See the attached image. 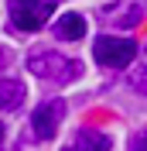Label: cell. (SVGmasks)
I'll return each mask as SVG.
<instances>
[{"mask_svg":"<svg viewBox=\"0 0 147 151\" xmlns=\"http://www.w3.org/2000/svg\"><path fill=\"white\" fill-rule=\"evenodd\" d=\"M28 69H31V76L48 79V83H58V86L75 83L82 76V62L79 58H69L62 52H51V48H34L28 55Z\"/></svg>","mask_w":147,"mask_h":151,"instance_id":"6da1fadb","label":"cell"},{"mask_svg":"<svg viewBox=\"0 0 147 151\" xmlns=\"http://www.w3.org/2000/svg\"><path fill=\"white\" fill-rule=\"evenodd\" d=\"M58 0H10L7 14H10V28L14 31H41L51 14H55Z\"/></svg>","mask_w":147,"mask_h":151,"instance_id":"7a4b0ae2","label":"cell"},{"mask_svg":"<svg viewBox=\"0 0 147 151\" xmlns=\"http://www.w3.org/2000/svg\"><path fill=\"white\" fill-rule=\"evenodd\" d=\"M92 55L106 69H123V65H130L137 58V45L130 38H123V35H99L92 41Z\"/></svg>","mask_w":147,"mask_h":151,"instance_id":"3957f363","label":"cell"},{"mask_svg":"<svg viewBox=\"0 0 147 151\" xmlns=\"http://www.w3.org/2000/svg\"><path fill=\"white\" fill-rule=\"evenodd\" d=\"M99 21L106 28H120L130 31L144 21V0H113L106 7H99Z\"/></svg>","mask_w":147,"mask_h":151,"instance_id":"277c9868","label":"cell"},{"mask_svg":"<svg viewBox=\"0 0 147 151\" xmlns=\"http://www.w3.org/2000/svg\"><path fill=\"white\" fill-rule=\"evenodd\" d=\"M65 117V100H45V103L38 106L31 113V131H34L38 141H51L58 131V124Z\"/></svg>","mask_w":147,"mask_h":151,"instance_id":"5b68a950","label":"cell"},{"mask_svg":"<svg viewBox=\"0 0 147 151\" xmlns=\"http://www.w3.org/2000/svg\"><path fill=\"white\" fill-rule=\"evenodd\" d=\"M113 148V137L103 131H92V127H82L75 131L69 141L62 144V151H110Z\"/></svg>","mask_w":147,"mask_h":151,"instance_id":"8992f818","label":"cell"},{"mask_svg":"<svg viewBox=\"0 0 147 151\" xmlns=\"http://www.w3.org/2000/svg\"><path fill=\"white\" fill-rule=\"evenodd\" d=\"M24 100H28V86L21 83V79H0V110L4 113H14L24 106Z\"/></svg>","mask_w":147,"mask_h":151,"instance_id":"52a82bcc","label":"cell"},{"mask_svg":"<svg viewBox=\"0 0 147 151\" xmlns=\"http://www.w3.org/2000/svg\"><path fill=\"white\" fill-rule=\"evenodd\" d=\"M51 31L58 41H79V38H86V17L82 14H62L51 24Z\"/></svg>","mask_w":147,"mask_h":151,"instance_id":"ba28073f","label":"cell"},{"mask_svg":"<svg viewBox=\"0 0 147 151\" xmlns=\"http://www.w3.org/2000/svg\"><path fill=\"white\" fill-rule=\"evenodd\" d=\"M127 83H130V89H137V93H147V48H144V58H140L137 65L130 69Z\"/></svg>","mask_w":147,"mask_h":151,"instance_id":"9c48e42d","label":"cell"},{"mask_svg":"<svg viewBox=\"0 0 147 151\" xmlns=\"http://www.w3.org/2000/svg\"><path fill=\"white\" fill-rule=\"evenodd\" d=\"M130 151H147V131H137L133 141H130Z\"/></svg>","mask_w":147,"mask_h":151,"instance_id":"30bf717a","label":"cell"},{"mask_svg":"<svg viewBox=\"0 0 147 151\" xmlns=\"http://www.w3.org/2000/svg\"><path fill=\"white\" fill-rule=\"evenodd\" d=\"M10 65V52H7V48H4V45H0V72H4V69H7Z\"/></svg>","mask_w":147,"mask_h":151,"instance_id":"8fae6325","label":"cell"},{"mask_svg":"<svg viewBox=\"0 0 147 151\" xmlns=\"http://www.w3.org/2000/svg\"><path fill=\"white\" fill-rule=\"evenodd\" d=\"M4 134H7V131H4V124H0V141H4Z\"/></svg>","mask_w":147,"mask_h":151,"instance_id":"7c38bea8","label":"cell"}]
</instances>
